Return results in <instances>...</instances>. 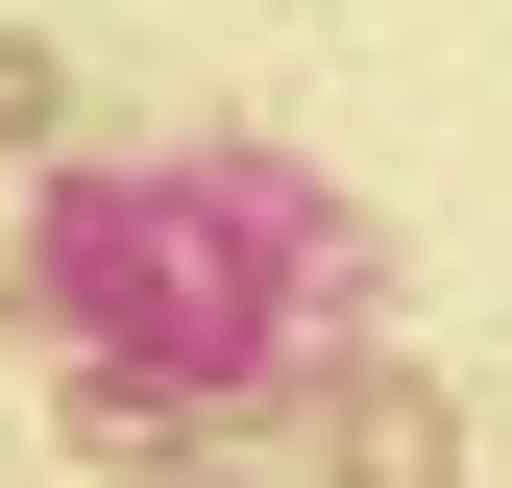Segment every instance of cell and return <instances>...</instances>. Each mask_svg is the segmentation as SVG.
Here are the masks:
<instances>
[{
    "mask_svg": "<svg viewBox=\"0 0 512 488\" xmlns=\"http://www.w3.org/2000/svg\"><path fill=\"white\" fill-rule=\"evenodd\" d=\"M25 318L122 366V391H171V440L196 415H269L317 366L366 342V196H317L293 147H147V171H74V196L25 220Z\"/></svg>",
    "mask_w": 512,
    "mask_h": 488,
    "instance_id": "cell-1",
    "label": "cell"
},
{
    "mask_svg": "<svg viewBox=\"0 0 512 488\" xmlns=\"http://www.w3.org/2000/svg\"><path fill=\"white\" fill-rule=\"evenodd\" d=\"M464 464V391H391V366H366L342 391V488H439Z\"/></svg>",
    "mask_w": 512,
    "mask_h": 488,
    "instance_id": "cell-2",
    "label": "cell"
}]
</instances>
